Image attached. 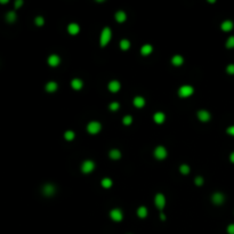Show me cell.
<instances>
[{
  "label": "cell",
  "mask_w": 234,
  "mask_h": 234,
  "mask_svg": "<svg viewBox=\"0 0 234 234\" xmlns=\"http://www.w3.org/2000/svg\"><path fill=\"white\" fill-rule=\"evenodd\" d=\"M230 160H231V162L234 163V152H232L231 155H230Z\"/></svg>",
  "instance_id": "38"
},
{
  "label": "cell",
  "mask_w": 234,
  "mask_h": 234,
  "mask_svg": "<svg viewBox=\"0 0 234 234\" xmlns=\"http://www.w3.org/2000/svg\"><path fill=\"white\" fill-rule=\"evenodd\" d=\"M22 5H23V1H22V0H17V1H15V8H20Z\"/></svg>",
  "instance_id": "37"
},
{
  "label": "cell",
  "mask_w": 234,
  "mask_h": 234,
  "mask_svg": "<svg viewBox=\"0 0 234 234\" xmlns=\"http://www.w3.org/2000/svg\"><path fill=\"white\" fill-rule=\"evenodd\" d=\"M195 184H197V186L202 185V184H203V178H202V177H197V178H195Z\"/></svg>",
  "instance_id": "34"
},
{
  "label": "cell",
  "mask_w": 234,
  "mask_h": 234,
  "mask_svg": "<svg viewBox=\"0 0 234 234\" xmlns=\"http://www.w3.org/2000/svg\"><path fill=\"white\" fill-rule=\"evenodd\" d=\"M94 169H95V163L90 160H86L81 164V170L84 174H90Z\"/></svg>",
  "instance_id": "3"
},
{
  "label": "cell",
  "mask_w": 234,
  "mask_h": 234,
  "mask_svg": "<svg viewBox=\"0 0 234 234\" xmlns=\"http://www.w3.org/2000/svg\"><path fill=\"white\" fill-rule=\"evenodd\" d=\"M227 233L228 234H234V224H230L227 226Z\"/></svg>",
  "instance_id": "35"
},
{
  "label": "cell",
  "mask_w": 234,
  "mask_h": 234,
  "mask_svg": "<svg viewBox=\"0 0 234 234\" xmlns=\"http://www.w3.org/2000/svg\"><path fill=\"white\" fill-rule=\"evenodd\" d=\"M179 171H181V174L187 175L190 173V167H188L187 164H182L181 167H179Z\"/></svg>",
  "instance_id": "27"
},
{
  "label": "cell",
  "mask_w": 234,
  "mask_h": 234,
  "mask_svg": "<svg viewBox=\"0 0 234 234\" xmlns=\"http://www.w3.org/2000/svg\"><path fill=\"white\" fill-rule=\"evenodd\" d=\"M121 88V85L119 81L117 80H112L109 84V89H110V91H112V93H118V91L120 90Z\"/></svg>",
  "instance_id": "9"
},
{
  "label": "cell",
  "mask_w": 234,
  "mask_h": 234,
  "mask_svg": "<svg viewBox=\"0 0 234 234\" xmlns=\"http://www.w3.org/2000/svg\"><path fill=\"white\" fill-rule=\"evenodd\" d=\"M34 22H36V24H37L38 27H42V25H44V23H45V20L41 16H38Z\"/></svg>",
  "instance_id": "32"
},
{
  "label": "cell",
  "mask_w": 234,
  "mask_h": 234,
  "mask_svg": "<svg viewBox=\"0 0 234 234\" xmlns=\"http://www.w3.org/2000/svg\"><path fill=\"white\" fill-rule=\"evenodd\" d=\"M126 18H127V15H126V13H124V12H122V10H119V12H117V13H115V20H117L119 23H122V22H124V21H126Z\"/></svg>",
  "instance_id": "17"
},
{
  "label": "cell",
  "mask_w": 234,
  "mask_h": 234,
  "mask_svg": "<svg viewBox=\"0 0 234 234\" xmlns=\"http://www.w3.org/2000/svg\"><path fill=\"white\" fill-rule=\"evenodd\" d=\"M129 47H130V42H129V40H127V39H124V40L120 41V48L122 50L129 49Z\"/></svg>",
  "instance_id": "25"
},
{
  "label": "cell",
  "mask_w": 234,
  "mask_h": 234,
  "mask_svg": "<svg viewBox=\"0 0 234 234\" xmlns=\"http://www.w3.org/2000/svg\"><path fill=\"white\" fill-rule=\"evenodd\" d=\"M152 50H153V48H152L151 45H144V46L142 47V49H140V53H142V55H144V56H147V55H150V54L152 53Z\"/></svg>",
  "instance_id": "19"
},
{
  "label": "cell",
  "mask_w": 234,
  "mask_h": 234,
  "mask_svg": "<svg viewBox=\"0 0 234 234\" xmlns=\"http://www.w3.org/2000/svg\"><path fill=\"white\" fill-rule=\"evenodd\" d=\"M153 119L157 124H162L164 121V119H166V115H164L162 112H157V113L153 115Z\"/></svg>",
  "instance_id": "18"
},
{
  "label": "cell",
  "mask_w": 234,
  "mask_h": 234,
  "mask_svg": "<svg viewBox=\"0 0 234 234\" xmlns=\"http://www.w3.org/2000/svg\"><path fill=\"white\" fill-rule=\"evenodd\" d=\"M109 155H110L111 159L118 160V159H120V157H121V152L119 150H111Z\"/></svg>",
  "instance_id": "22"
},
{
  "label": "cell",
  "mask_w": 234,
  "mask_h": 234,
  "mask_svg": "<svg viewBox=\"0 0 234 234\" xmlns=\"http://www.w3.org/2000/svg\"><path fill=\"white\" fill-rule=\"evenodd\" d=\"M226 72H227L228 74H232V76H233L234 74V64H230V65L226 67Z\"/></svg>",
  "instance_id": "33"
},
{
  "label": "cell",
  "mask_w": 234,
  "mask_h": 234,
  "mask_svg": "<svg viewBox=\"0 0 234 234\" xmlns=\"http://www.w3.org/2000/svg\"><path fill=\"white\" fill-rule=\"evenodd\" d=\"M8 1L7 0H0V3H7Z\"/></svg>",
  "instance_id": "40"
},
{
  "label": "cell",
  "mask_w": 234,
  "mask_h": 234,
  "mask_svg": "<svg viewBox=\"0 0 234 234\" xmlns=\"http://www.w3.org/2000/svg\"><path fill=\"white\" fill-rule=\"evenodd\" d=\"M224 200H225L224 195L222 193H219V192H217V193H215L214 195H212V202H214L215 204H222L224 202Z\"/></svg>",
  "instance_id": "10"
},
{
  "label": "cell",
  "mask_w": 234,
  "mask_h": 234,
  "mask_svg": "<svg viewBox=\"0 0 234 234\" xmlns=\"http://www.w3.org/2000/svg\"><path fill=\"white\" fill-rule=\"evenodd\" d=\"M71 86H72L73 89L79 90V89L82 88V81H81L80 79H73V80L71 81Z\"/></svg>",
  "instance_id": "20"
},
{
  "label": "cell",
  "mask_w": 234,
  "mask_h": 234,
  "mask_svg": "<svg viewBox=\"0 0 234 234\" xmlns=\"http://www.w3.org/2000/svg\"><path fill=\"white\" fill-rule=\"evenodd\" d=\"M226 133L230 135H232V136H234V126H231V127L227 128V130H226Z\"/></svg>",
  "instance_id": "36"
},
{
  "label": "cell",
  "mask_w": 234,
  "mask_h": 234,
  "mask_svg": "<svg viewBox=\"0 0 234 234\" xmlns=\"http://www.w3.org/2000/svg\"><path fill=\"white\" fill-rule=\"evenodd\" d=\"M134 105L136 107H143L144 105H145V100H144L143 97H140V96H137V97H135L134 98Z\"/></svg>",
  "instance_id": "21"
},
{
  "label": "cell",
  "mask_w": 234,
  "mask_h": 234,
  "mask_svg": "<svg viewBox=\"0 0 234 234\" xmlns=\"http://www.w3.org/2000/svg\"><path fill=\"white\" fill-rule=\"evenodd\" d=\"M137 215L139 218H145L147 216V209L145 207H139L137 210Z\"/></svg>",
  "instance_id": "24"
},
{
  "label": "cell",
  "mask_w": 234,
  "mask_h": 234,
  "mask_svg": "<svg viewBox=\"0 0 234 234\" xmlns=\"http://www.w3.org/2000/svg\"><path fill=\"white\" fill-rule=\"evenodd\" d=\"M111 37H112V31H111L110 27H104L103 31H102V33H100V46L102 47H105L107 44H109V41L111 40Z\"/></svg>",
  "instance_id": "1"
},
{
  "label": "cell",
  "mask_w": 234,
  "mask_h": 234,
  "mask_svg": "<svg viewBox=\"0 0 234 234\" xmlns=\"http://www.w3.org/2000/svg\"><path fill=\"white\" fill-rule=\"evenodd\" d=\"M197 118L202 122H207V121L210 120V113L206 110H200L197 112Z\"/></svg>",
  "instance_id": "8"
},
{
  "label": "cell",
  "mask_w": 234,
  "mask_h": 234,
  "mask_svg": "<svg viewBox=\"0 0 234 234\" xmlns=\"http://www.w3.org/2000/svg\"><path fill=\"white\" fill-rule=\"evenodd\" d=\"M79 30H80V27H79V25H78L77 23H71V24H69V27H67L69 33L72 34V36L79 33Z\"/></svg>",
  "instance_id": "11"
},
{
  "label": "cell",
  "mask_w": 234,
  "mask_h": 234,
  "mask_svg": "<svg viewBox=\"0 0 234 234\" xmlns=\"http://www.w3.org/2000/svg\"><path fill=\"white\" fill-rule=\"evenodd\" d=\"M109 107H110L111 111H113V112H114V111L119 110V107H120V104L117 103V102H113V103L110 104V106H109Z\"/></svg>",
  "instance_id": "30"
},
{
  "label": "cell",
  "mask_w": 234,
  "mask_h": 234,
  "mask_svg": "<svg viewBox=\"0 0 234 234\" xmlns=\"http://www.w3.org/2000/svg\"><path fill=\"white\" fill-rule=\"evenodd\" d=\"M74 133L73 131H71V130H67V131H65V134H64V137H65V139L66 140H72L74 138Z\"/></svg>",
  "instance_id": "28"
},
{
  "label": "cell",
  "mask_w": 234,
  "mask_h": 234,
  "mask_svg": "<svg viewBox=\"0 0 234 234\" xmlns=\"http://www.w3.org/2000/svg\"><path fill=\"white\" fill-rule=\"evenodd\" d=\"M183 62H184V58H183L181 55H175V56L171 58V63L174 64L175 66H179V65H182Z\"/></svg>",
  "instance_id": "16"
},
{
  "label": "cell",
  "mask_w": 234,
  "mask_h": 234,
  "mask_svg": "<svg viewBox=\"0 0 234 234\" xmlns=\"http://www.w3.org/2000/svg\"><path fill=\"white\" fill-rule=\"evenodd\" d=\"M226 48L231 49V48H234V36L230 37L226 41Z\"/></svg>",
  "instance_id": "29"
},
{
  "label": "cell",
  "mask_w": 234,
  "mask_h": 234,
  "mask_svg": "<svg viewBox=\"0 0 234 234\" xmlns=\"http://www.w3.org/2000/svg\"><path fill=\"white\" fill-rule=\"evenodd\" d=\"M154 203H155V206H157L160 210H162L164 208V204H166V197H164L163 194L158 193L157 195H155V197H154Z\"/></svg>",
  "instance_id": "4"
},
{
  "label": "cell",
  "mask_w": 234,
  "mask_h": 234,
  "mask_svg": "<svg viewBox=\"0 0 234 234\" xmlns=\"http://www.w3.org/2000/svg\"><path fill=\"white\" fill-rule=\"evenodd\" d=\"M57 88H58V85H57V82H55V81H49V82L46 85V90L48 91V93H55V91L57 90Z\"/></svg>",
  "instance_id": "14"
},
{
  "label": "cell",
  "mask_w": 234,
  "mask_h": 234,
  "mask_svg": "<svg viewBox=\"0 0 234 234\" xmlns=\"http://www.w3.org/2000/svg\"><path fill=\"white\" fill-rule=\"evenodd\" d=\"M167 150H166V147L163 146H158L155 150H154V157L157 158V159H159V160H162V159H164V158L167 157Z\"/></svg>",
  "instance_id": "5"
},
{
  "label": "cell",
  "mask_w": 234,
  "mask_h": 234,
  "mask_svg": "<svg viewBox=\"0 0 234 234\" xmlns=\"http://www.w3.org/2000/svg\"><path fill=\"white\" fill-rule=\"evenodd\" d=\"M6 20H7V22H9V23L15 22V20H16V14H15V12H8L6 15Z\"/></svg>",
  "instance_id": "23"
},
{
  "label": "cell",
  "mask_w": 234,
  "mask_h": 234,
  "mask_svg": "<svg viewBox=\"0 0 234 234\" xmlns=\"http://www.w3.org/2000/svg\"><path fill=\"white\" fill-rule=\"evenodd\" d=\"M131 122H133V118H131L130 115H126V117L124 118V124H126V126H129Z\"/></svg>",
  "instance_id": "31"
},
{
  "label": "cell",
  "mask_w": 234,
  "mask_h": 234,
  "mask_svg": "<svg viewBox=\"0 0 234 234\" xmlns=\"http://www.w3.org/2000/svg\"><path fill=\"white\" fill-rule=\"evenodd\" d=\"M61 63V58L57 55H50L48 58V64L50 66H57Z\"/></svg>",
  "instance_id": "12"
},
{
  "label": "cell",
  "mask_w": 234,
  "mask_h": 234,
  "mask_svg": "<svg viewBox=\"0 0 234 234\" xmlns=\"http://www.w3.org/2000/svg\"><path fill=\"white\" fill-rule=\"evenodd\" d=\"M193 87H191V86H182L178 90V94L181 97H188L193 94Z\"/></svg>",
  "instance_id": "6"
},
{
  "label": "cell",
  "mask_w": 234,
  "mask_h": 234,
  "mask_svg": "<svg viewBox=\"0 0 234 234\" xmlns=\"http://www.w3.org/2000/svg\"><path fill=\"white\" fill-rule=\"evenodd\" d=\"M102 186L105 187V188H109V187L112 186V181L110 178H104V179H102Z\"/></svg>",
  "instance_id": "26"
},
{
  "label": "cell",
  "mask_w": 234,
  "mask_h": 234,
  "mask_svg": "<svg viewBox=\"0 0 234 234\" xmlns=\"http://www.w3.org/2000/svg\"><path fill=\"white\" fill-rule=\"evenodd\" d=\"M160 217H161V219H162V221H164V219H166V216H164L163 214H161V216H160Z\"/></svg>",
  "instance_id": "39"
},
{
  "label": "cell",
  "mask_w": 234,
  "mask_h": 234,
  "mask_svg": "<svg viewBox=\"0 0 234 234\" xmlns=\"http://www.w3.org/2000/svg\"><path fill=\"white\" fill-rule=\"evenodd\" d=\"M233 27H234L233 22H232V21H230V20L224 21V22L222 23V25H221L222 30L225 31V32H228V31H231L232 29H233Z\"/></svg>",
  "instance_id": "13"
},
{
  "label": "cell",
  "mask_w": 234,
  "mask_h": 234,
  "mask_svg": "<svg viewBox=\"0 0 234 234\" xmlns=\"http://www.w3.org/2000/svg\"><path fill=\"white\" fill-rule=\"evenodd\" d=\"M100 128H102V126H100V122H97V121H91V122H89L87 126V130L89 134H97V133H100Z\"/></svg>",
  "instance_id": "2"
},
{
  "label": "cell",
  "mask_w": 234,
  "mask_h": 234,
  "mask_svg": "<svg viewBox=\"0 0 234 234\" xmlns=\"http://www.w3.org/2000/svg\"><path fill=\"white\" fill-rule=\"evenodd\" d=\"M110 216L114 222H121L122 221V218H124L122 211H121L120 209H113V210H111Z\"/></svg>",
  "instance_id": "7"
},
{
  "label": "cell",
  "mask_w": 234,
  "mask_h": 234,
  "mask_svg": "<svg viewBox=\"0 0 234 234\" xmlns=\"http://www.w3.org/2000/svg\"><path fill=\"white\" fill-rule=\"evenodd\" d=\"M42 191H44L45 195H48V197H49V195H53V194L55 193V187H54L51 184H47L44 186Z\"/></svg>",
  "instance_id": "15"
}]
</instances>
